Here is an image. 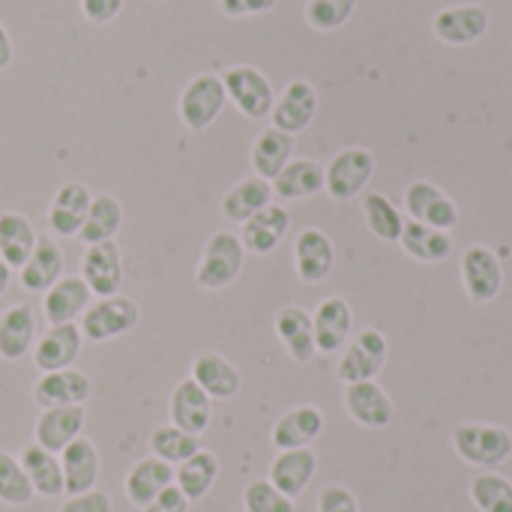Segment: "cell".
<instances>
[{
  "label": "cell",
  "mask_w": 512,
  "mask_h": 512,
  "mask_svg": "<svg viewBox=\"0 0 512 512\" xmlns=\"http://www.w3.org/2000/svg\"><path fill=\"white\" fill-rule=\"evenodd\" d=\"M324 192V165L315 159H291L273 180V195L282 201H306Z\"/></svg>",
  "instance_id": "obj_32"
},
{
  "label": "cell",
  "mask_w": 512,
  "mask_h": 512,
  "mask_svg": "<svg viewBox=\"0 0 512 512\" xmlns=\"http://www.w3.org/2000/svg\"><path fill=\"white\" fill-rule=\"evenodd\" d=\"M453 450L468 465L495 471L512 456V435L510 429L492 423H459L453 429Z\"/></svg>",
  "instance_id": "obj_2"
},
{
  "label": "cell",
  "mask_w": 512,
  "mask_h": 512,
  "mask_svg": "<svg viewBox=\"0 0 512 512\" xmlns=\"http://www.w3.org/2000/svg\"><path fill=\"white\" fill-rule=\"evenodd\" d=\"M405 210L414 222H423L441 231H453L459 225L456 201L432 180H414L405 189Z\"/></svg>",
  "instance_id": "obj_9"
},
{
  "label": "cell",
  "mask_w": 512,
  "mask_h": 512,
  "mask_svg": "<svg viewBox=\"0 0 512 512\" xmlns=\"http://www.w3.org/2000/svg\"><path fill=\"white\" fill-rule=\"evenodd\" d=\"M141 512H189V498L177 486H168L156 501H150Z\"/></svg>",
  "instance_id": "obj_49"
},
{
  "label": "cell",
  "mask_w": 512,
  "mask_h": 512,
  "mask_svg": "<svg viewBox=\"0 0 512 512\" xmlns=\"http://www.w3.org/2000/svg\"><path fill=\"white\" fill-rule=\"evenodd\" d=\"M288 228H291V213L282 204H267L261 213H255L249 222H243L240 243L252 255H270L282 243Z\"/></svg>",
  "instance_id": "obj_21"
},
{
  "label": "cell",
  "mask_w": 512,
  "mask_h": 512,
  "mask_svg": "<svg viewBox=\"0 0 512 512\" xmlns=\"http://www.w3.org/2000/svg\"><path fill=\"white\" fill-rule=\"evenodd\" d=\"M150 453L168 465H183L186 459H192L198 453V438L177 429L174 423H165L150 432Z\"/></svg>",
  "instance_id": "obj_40"
},
{
  "label": "cell",
  "mask_w": 512,
  "mask_h": 512,
  "mask_svg": "<svg viewBox=\"0 0 512 512\" xmlns=\"http://www.w3.org/2000/svg\"><path fill=\"white\" fill-rule=\"evenodd\" d=\"M375 177V156L366 147H345L324 165V192L333 201L357 198Z\"/></svg>",
  "instance_id": "obj_4"
},
{
  "label": "cell",
  "mask_w": 512,
  "mask_h": 512,
  "mask_svg": "<svg viewBox=\"0 0 512 512\" xmlns=\"http://www.w3.org/2000/svg\"><path fill=\"white\" fill-rule=\"evenodd\" d=\"M219 477V459L207 450H198L192 459H186L177 471H174V480H177V489L189 498V501H201L213 483Z\"/></svg>",
  "instance_id": "obj_39"
},
{
  "label": "cell",
  "mask_w": 512,
  "mask_h": 512,
  "mask_svg": "<svg viewBox=\"0 0 512 512\" xmlns=\"http://www.w3.org/2000/svg\"><path fill=\"white\" fill-rule=\"evenodd\" d=\"M90 189L78 180H66L51 204H48V213H45V222H48V231L54 237H78L81 228H84V219H87V210H90Z\"/></svg>",
  "instance_id": "obj_13"
},
{
  "label": "cell",
  "mask_w": 512,
  "mask_h": 512,
  "mask_svg": "<svg viewBox=\"0 0 512 512\" xmlns=\"http://www.w3.org/2000/svg\"><path fill=\"white\" fill-rule=\"evenodd\" d=\"M81 279L93 291V297H114L123 285V255L114 240L93 243L81 255Z\"/></svg>",
  "instance_id": "obj_12"
},
{
  "label": "cell",
  "mask_w": 512,
  "mask_h": 512,
  "mask_svg": "<svg viewBox=\"0 0 512 512\" xmlns=\"http://www.w3.org/2000/svg\"><path fill=\"white\" fill-rule=\"evenodd\" d=\"M363 216H366V228L381 240V243H399L402 231H405V216L402 210L381 192H369L363 198Z\"/></svg>",
  "instance_id": "obj_38"
},
{
  "label": "cell",
  "mask_w": 512,
  "mask_h": 512,
  "mask_svg": "<svg viewBox=\"0 0 512 512\" xmlns=\"http://www.w3.org/2000/svg\"><path fill=\"white\" fill-rule=\"evenodd\" d=\"M315 114H318V90H315V84L306 81V78H294L276 96L270 120H273L276 129H282L288 135H300L303 129H309Z\"/></svg>",
  "instance_id": "obj_11"
},
{
  "label": "cell",
  "mask_w": 512,
  "mask_h": 512,
  "mask_svg": "<svg viewBox=\"0 0 512 512\" xmlns=\"http://www.w3.org/2000/svg\"><path fill=\"white\" fill-rule=\"evenodd\" d=\"M63 249L57 240L42 237L33 249V255L27 258V264L21 267V285L33 294H45L54 282L63 279Z\"/></svg>",
  "instance_id": "obj_35"
},
{
  "label": "cell",
  "mask_w": 512,
  "mask_h": 512,
  "mask_svg": "<svg viewBox=\"0 0 512 512\" xmlns=\"http://www.w3.org/2000/svg\"><path fill=\"white\" fill-rule=\"evenodd\" d=\"M210 399H234L243 387L240 369L225 360L216 351H204L192 360V375H189Z\"/></svg>",
  "instance_id": "obj_22"
},
{
  "label": "cell",
  "mask_w": 512,
  "mask_h": 512,
  "mask_svg": "<svg viewBox=\"0 0 512 512\" xmlns=\"http://www.w3.org/2000/svg\"><path fill=\"white\" fill-rule=\"evenodd\" d=\"M12 63V36L6 30V24L0 21V69H6Z\"/></svg>",
  "instance_id": "obj_50"
},
{
  "label": "cell",
  "mask_w": 512,
  "mask_h": 512,
  "mask_svg": "<svg viewBox=\"0 0 512 512\" xmlns=\"http://www.w3.org/2000/svg\"><path fill=\"white\" fill-rule=\"evenodd\" d=\"M9 282H12V267L0 261V294H3L6 288H9Z\"/></svg>",
  "instance_id": "obj_51"
},
{
  "label": "cell",
  "mask_w": 512,
  "mask_h": 512,
  "mask_svg": "<svg viewBox=\"0 0 512 512\" xmlns=\"http://www.w3.org/2000/svg\"><path fill=\"white\" fill-rule=\"evenodd\" d=\"M276 336L285 345V351L291 354V360L297 363H309L318 348H315V327H312V315L300 306H285L276 312Z\"/></svg>",
  "instance_id": "obj_28"
},
{
  "label": "cell",
  "mask_w": 512,
  "mask_h": 512,
  "mask_svg": "<svg viewBox=\"0 0 512 512\" xmlns=\"http://www.w3.org/2000/svg\"><path fill=\"white\" fill-rule=\"evenodd\" d=\"M126 0H81V12L90 24H111Z\"/></svg>",
  "instance_id": "obj_46"
},
{
  "label": "cell",
  "mask_w": 512,
  "mask_h": 512,
  "mask_svg": "<svg viewBox=\"0 0 512 512\" xmlns=\"http://www.w3.org/2000/svg\"><path fill=\"white\" fill-rule=\"evenodd\" d=\"M39 237L33 222L24 213L6 210L0 213V261L9 264L12 270H21L27 264V258L33 255Z\"/></svg>",
  "instance_id": "obj_33"
},
{
  "label": "cell",
  "mask_w": 512,
  "mask_h": 512,
  "mask_svg": "<svg viewBox=\"0 0 512 512\" xmlns=\"http://www.w3.org/2000/svg\"><path fill=\"white\" fill-rule=\"evenodd\" d=\"M315 471H318V456L309 447H303V450H279V456L270 465V477L267 480L282 495H288L294 501L297 495L306 492V486L312 483Z\"/></svg>",
  "instance_id": "obj_25"
},
{
  "label": "cell",
  "mask_w": 512,
  "mask_h": 512,
  "mask_svg": "<svg viewBox=\"0 0 512 512\" xmlns=\"http://www.w3.org/2000/svg\"><path fill=\"white\" fill-rule=\"evenodd\" d=\"M387 357H390L387 336L381 330L366 327L357 336H351V342L345 345V354L336 366V375L345 384L375 381L381 375V369L387 366Z\"/></svg>",
  "instance_id": "obj_6"
},
{
  "label": "cell",
  "mask_w": 512,
  "mask_h": 512,
  "mask_svg": "<svg viewBox=\"0 0 512 512\" xmlns=\"http://www.w3.org/2000/svg\"><path fill=\"white\" fill-rule=\"evenodd\" d=\"M213 420V399L192 381L183 378L171 393V423L189 435H204Z\"/></svg>",
  "instance_id": "obj_19"
},
{
  "label": "cell",
  "mask_w": 512,
  "mask_h": 512,
  "mask_svg": "<svg viewBox=\"0 0 512 512\" xmlns=\"http://www.w3.org/2000/svg\"><path fill=\"white\" fill-rule=\"evenodd\" d=\"M81 327L75 324H57L48 327L45 336H39V342L33 345V363L36 369L45 372H60V369H72V363L81 354Z\"/></svg>",
  "instance_id": "obj_18"
},
{
  "label": "cell",
  "mask_w": 512,
  "mask_h": 512,
  "mask_svg": "<svg viewBox=\"0 0 512 512\" xmlns=\"http://www.w3.org/2000/svg\"><path fill=\"white\" fill-rule=\"evenodd\" d=\"M84 429V405H60L45 408L36 420V444L48 453H63Z\"/></svg>",
  "instance_id": "obj_20"
},
{
  "label": "cell",
  "mask_w": 512,
  "mask_h": 512,
  "mask_svg": "<svg viewBox=\"0 0 512 512\" xmlns=\"http://www.w3.org/2000/svg\"><path fill=\"white\" fill-rule=\"evenodd\" d=\"M90 396V378L81 369H60L45 372L33 384V399L42 408H60V405H84Z\"/></svg>",
  "instance_id": "obj_23"
},
{
  "label": "cell",
  "mask_w": 512,
  "mask_h": 512,
  "mask_svg": "<svg viewBox=\"0 0 512 512\" xmlns=\"http://www.w3.org/2000/svg\"><path fill=\"white\" fill-rule=\"evenodd\" d=\"M357 0H306V24L318 33H333L351 21Z\"/></svg>",
  "instance_id": "obj_42"
},
{
  "label": "cell",
  "mask_w": 512,
  "mask_h": 512,
  "mask_svg": "<svg viewBox=\"0 0 512 512\" xmlns=\"http://www.w3.org/2000/svg\"><path fill=\"white\" fill-rule=\"evenodd\" d=\"M168 486H174V468L156 456L135 462L132 471L126 474V498L138 510H144L150 501H156Z\"/></svg>",
  "instance_id": "obj_31"
},
{
  "label": "cell",
  "mask_w": 512,
  "mask_h": 512,
  "mask_svg": "<svg viewBox=\"0 0 512 512\" xmlns=\"http://www.w3.org/2000/svg\"><path fill=\"white\" fill-rule=\"evenodd\" d=\"M318 512H360V504H357L351 489H345L339 483H330L318 495Z\"/></svg>",
  "instance_id": "obj_45"
},
{
  "label": "cell",
  "mask_w": 512,
  "mask_h": 512,
  "mask_svg": "<svg viewBox=\"0 0 512 512\" xmlns=\"http://www.w3.org/2000/svg\"><path fill=\"white\" fill-rule=\"evenodd\" d=\"M243 507L246 512H294V501L270 480H252L243 492Z\"/></svg>",
  "instance_id": "obj_44"
},
{
  "label": "cell",
  "mask_w": 512,
  "mask_h": 512,
  "mask_svg": "<svg viewBox=\"0 0 512 512\" xmlns=\"http://www.w3.org/2000/svg\"><path fill=\"white\" fill-rule=\"evenodd\" d=\"M276 6V0H219V9L228 18H246V15H264Z\"/></svg>",
  "instance_id": "obj_48"
},
{
  "label": "cell",
  "mask_w": 512,
  "mask_h": 512,
  "mask_svg": "<svg viewBox=\"0 0 512 512\" xmlns=\"http://www.w3.org/2000/svg\"><path fill=\"white\" fill-rule=\"evenodd\" d=\"M123 225V207L114 195H96L90 201V210H87V219H84V228H81V243L84 246H93V243H105V240H114L117 231Z\"/></svg>",
  "instance_id": "obj_37"
},
{
  "label": "cell",
  "mask_w": 512,
  "mask_h": 512,
  "mask_svg": "<svg viewBox=\"0 0 512 512\" xmlns=\"http://www.w3.org/2000/svg\"><path fill=\"white\" fill-rule=\"evenodd\" d=\"M468 495L480 512H512V483L498 471L477 474Z\"/></svg>",
  "instance_id": "obj_41"
},
{
  "label": "cell",
  "mask_w": 512,
  "mask_h": 512,
  "mask_svg": "<svg viewBox=\"0 0 512 512\" xmlns=\"http://www.w3.org/2000/svg\"><path fill=\"white\" fill-rule=\"evenodd\" d=\"M222 84H225V93L228 99L237 105V111L249 120H264L270 117L273 111V102H276V93H273V84L270 78L249 66V63H237L231 69L222 72Z\"/></svg>",
  "instance_id": "obj_3"
},
{
  "label": "cell",
  "mask_w": 512,
  "mask_h": 512,
  "mask_svg": "<svg viewBox=\"0 0 512 512\" xmlns=\"http://www.w3.org/2000/svg\"><path fill=\"white\" fill-rule=\"evenodd\" d=\"M36 345V315L30 306H9L0 315V360H24Z\"/></svg>",
  "instance_id": "obj_34"
},
{
  "label": "cell",
  "mask_w": 512,
  "mask_h": 512,
  "mask_svg": "<svg viewBox=\"0 0 512 512\" xmlns=\"http://www.w3.org/2000/svg\"><path fill=\"white\" fill-rule=\"evenodd\" d=\"M267 204H273V183L252 174V177H243L237 180L225 195H222V216L231 219V222H249L255 213H261Z\"/></svg>",
  "instance_id": "obj_27"
},
{
  "label": "cell",
  "mask_w": 512,
  "mask_h": 512,
  "mask_svg": "<svg viewBox=\"0 0 512 512\" xmlns=\"http://www.w3.org/2000/svg\"><path fill=\"white\" fill-rule=\"evenodd\" d=\"M228 102V93H225V84H222V75L216 72H201L195 75L183 93H180V102H177V111H180V120L186 129L192 132H204L225 108Z\"/></svg>",
  "instance_id": "obj_5"
},
{
  "label": "cell",
  "mask_w": 512,
  "mask_h": 512,
  "mask_svg": "<svg viewBox=\"0 0 512 512\" xmlns=\"http://www.w3.org/2000/svg\"><path fill=\"white\" fill-rule=\"evenodd\" d=\"M324 432V414L315 405H297L285 411L273 426V444L279 450H303Z\"/></svg>",
  "instance_id": "obj_26"
},
{
  "label": "cell",
  "mask_w": 512,
  "mask_h": 512,
  "mask_svg": "<svg viewBox=\"0 0 512 512\" xmlns=\"http://www.w3.org/2000/svg\"><path fill=\"white\" fill-rule=\"evenodd\" d=\"M60 468H63V492L66 495H84L90 489H96L99 480V453L93 447V441L87 438H75L63 453H60Z\"/></svg>",
  "instance_id": "obj_24"
},
{
  "label": "cell",
  "mask_w": 512,
  "mask_h": 512,
  "mask_svg": "<svg viewBox=\"0 0 512 512\" xmlns=\"http://www.w3.org/2000/svg\"><path fill=\"white\" fill-rule=\"evenodd\" d=\"M462 285H465L468 300L492 303L504 288L501 258L489 246H468L462 255Z\"/></svg>",
  "instance_id": "obj_10"
},
{
  "label": "cell",
  "mask_w": 512,
  "mask_h": 512,
  "mask_svg": "<svg viewBox=\"0 0 512 512\" xmlns=\"http://www.w3.org/2000/svg\"><path fill=\"white\" fill-rule=\"evenodd\" d=\"M312 327H315V348L321 354H336L354 336V312L342 297H327L312 312Z\"/></svg>",
  "instance_id": "obj_16"
},
{
  "label": "cell",
  "mask_w": 512,
  "mask_h": 512,
  "mask_svg": "<svg viewBox=\"0 0 512 512\" xmlns=\"http://www.w3.org/2000/svg\"><path fill=\"white\" fill-rule=\"evenodd\" d=\"M60 512H111V498L105 492H99V489H90L84 495L69 498L60 507Z\"/></svg>",
  "instance_id": "obj_47"
},
{
  "label": "cell",
  "mask_w": 512,
  "mask_h": 512,
  "mask_svg": "<svg viewBox=\"0 0 512 512\" xmlns=\"http://www.w3.org/2000/svg\"><path fill=\"white\" fill-rule=\"evenodd\" d=\"M345 411L363 429H387L396 420L393 399L375 381L348 384L345 387Z\"/></svg>",
  "instance_id": "obj_15"
},
{
  "label": "cell",
  "mask_w": 512,
  "mask_h": 512,
  "mask_svg": "<svg viewBox=\"0 0 512 512\" xmlns=\"http://www.w3.org/2000/svg\"><path fill=\"white\" fill-rule=\"evenodd\" d=\"M399 246L405 249L408 258H414L420 264H444L453 255L450 231H441V228H432V225H423L414 219H405Z\"/></svg>",
  "instance_id": "obj_30"
},
{
  "label": "cell",
  "mask_w": 512,
  "mask_h": 512,
  "mask_svg": "<svg viewBox=\"0 0 512 512\" xmlns=\"http://www.w3.org/2000/svg\"><path fill=\"white\" fill-rule=\"evenodd\" d=\"M492 24V15L483 3H456V6H444L441 12H435L432 18V30L444 45H474L477 39L486 36Z\"/></svg>",
  "instance_id": "obj_8"
},
{
  "label": "cell",
  "mask_w": 512,
  "mask_h": 512,
  "mask_svg": "<svg viewBox=\"0 0 512 512\" xmlns=\"http://www.w3.org/2000/svg\"><path fill=\"white\" fill-rule=\"evenodd\" d=\"M294 267L300 282L306 285L324 282L336 267V246L330 234L321 228H303L294 240Z\"/></svg>",
  "instance_id": "obj_14"
},
{
  "label": "cell",
  "mask_w": 512,
  "mask_h": 512,
  "mask_svg": "<svg viewBox=\"0 0 512 512\" xmlns=\"http://www.w3.org/2000/svg\"><path fill=\"white\" fill-rule=\"evenodd\" d=\"M291 153H294V135L276 129V126H267L255 135L252 141V150H249V162H252V171L264 180H276L279 171L291 162Z\"/></svg>",
  "instance_id": "obj_29"
},
{
  "label": "cell",
  "mask_w": 512,
  "mask_h": 512,
  "mask_svg": "<svg viewBox=\"0 0 512 512\" xmlns=\"http://www.w3.org/2000/svg\"><path fill=\"white\" fill-rule=\"evenodd\" d=\"M246 264V249L240 243V234L234 231H216L210 234L201 261L195 267V285L204 291H222L237 282Z\"/></svg>",
  "instance_id": "obj_1"
},
{
  "label": "cell",
  "mask_w": 512,
  "mask_h": 512,
  "mask_svg": "<svg viewBox=\"0 0 512 512\" xmlns=\"http://www.w3.org/2000/svg\"><path fill=\"white\" fill-rule=\"evenodd\" d=\"M141 312L132 297L114 294L99 297L84 315H81V336L90 342H111L123 333H129L138 324Z\"/></svg>",
  "instance_id": "obj_7"
},
{
  "label": "cell",
  "mask_w": 512,
  "mask_h": 512,
  "mask_svg": "<svg viewBox=\"0 0 512 512\" xmlns=\"http://www.w3.org/2000/svg\"><path fill=\"white\" fill-rule=\"evenodd\" d=\"M93 306V291L81 276H63L54 282L42 297V312L51 327L57 324H75L78 315H84Z\"/></svg>",
  "instance_id": "obj_17"
},
{
  "label": "cell",
  "mask_w": 512,
  "mask_h": 512,
  "mask_svg": "<svg viewBox=\"0 0 512 512\" xmlns=\"http://www.w3.org/2000/svg\"><path fill=\"white\" fill-rule=\"evenodd\" d=\"M33 498V486L15 456L0 450V504L9 507H24Z\"/></svg>",
  "instance_id": "obj_43"
},
{
  "label": "cell",
  "mask_w": 512,
  "mask_h": 512,
  "mask_svg": "<svg viewBox=\"0 0 512 512\" xmlns=\"http://www.w3.org/2000/svg\"><path fill=\"white\" fill-rule=\"evenodd\" d=\"M18 462H21V468L33 486V495H42V498L63 495V468H60V459L54 453H48L45 447H39L33 441L21 450Z\"/></svg>",
  "instance_id": "obj_36"
}]
</instances>
